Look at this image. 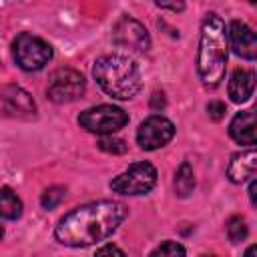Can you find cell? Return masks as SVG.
Listing matches in <instances>:
<instances>
[{
    "instance_id": "obj_1",
    "label": "cell",
    "mask_w": 257,
    "mask_h": 257,
    "mask_svg": "<svg viewBox=\"0 0 257 257\" xmlns=\"http://www.w3.org/2000/svg\"><path fill=\"white\" fill-rule=\"evenodd\" d=\"M128 209L118 201H94L66 213L56 229L54 237L66 247H88L108 239L124 221Z\"/></svg>"
},
{
    "instance_id": "obj_2",
    "label": "cell",
    "mask_w": 257,
    "mask_h": 257,
    "mask_svg": "<svg viewBox=\"0 0 257 257\" xmlns=\"http://www.w3.org/2000/svg\"><path fill=\"white\" fill-rule=\"evenodd\" d=\"M227 28L219 14L209 12L201 26L199 38V54H197V70L199 78L207 88H215L221 84L227 68Z\"/></svg>"
},
{
    "instance_id": "obj_3",
    "label": "cell",
    "mask_w": 257,
    "mask_h": 257,
    "mask_svg": "<svg viewBox=\"0 0 257 257\" xmlns=\"http://www.w3.org/2000/svg\"><path fill=\"white\" fill-rule=\"evenodd\" d=\"M92 74L98 86L112 98L128 100L141 90L139 66L122 54H104L94 62Z\"/></svg>"
},
{
    "instance_id": "obj_4",
    "label": "cell",
    "mask_w": 257,
    "mask_h": 257,
    "mask_svg": "<svg viewBox=\"0 0 257 257\" xmlns=\"http://www.w3.org/2000/svg\"><path fill=\"white\" fill-rule=\"evenodd\" d=\"M12 52H14V60L16 64L26 70H40L44 68L50 58H52V48L46 40H42L40 36H34L30 32H20L14 42H12Z\"/></svg>"
},
{
    "instance_id": "obj_5",
    "label": "cell",
    "mask_w": 257,
    "mask_h": 257,
    "mask_svg": "<svg viewBox=\"0 0 257 257\" xmlns=\"http://www.w3.org/2000/svg\"><path fill=\"white\" fill-rule=\"evenodd\" d=\"M157 183V169L147 163H133L126 171L110 181V189L120 195H147Z\"/></svg>"
},
{
    "instance_id": "obj_6",
    "label": "cell",
    "mask_w": 257,
    "mask_h": 257,
    "mask_svg": "<svg viewBox=\"0 0 257 257\" xmlns=\"http://www.w3.org/2000/svg\"><path fill=\"white\" fill-rule=\"evenodd\" d=\"M126 122H128V114L122 108L112 104L86 108L78 116V124L88 133H96V135H112L118 128H122Z\"/></svg>"
},
{
    "instance_id": "obj_7",
    "label": "cell",
    "mask_w": 257,
    "mask_h": 257,
    "mask_svg": "<svg viewBox=\"0 0 257 257\" xmlns=\"http://www.w3.org/2000/svg\"><path fill=\"white\" fill-rule=\"evenodd\" d=\"M84 88H86V82L78 70L58 68L56 72H52V76L48 80L46 94L56 104H68V102L78 100L84 94Z\"/></svg>"
},
{
    "instance_id": "obj_8",
    "label": "cell",
    "mask_w": 257,
    "mask_h": 257,
    "mask_svg": "<svg viewBox=\"0 0 257 257\" xmlns=\"http://www.w3.org/2000/svg\"><path fill=\"white\" fill-rule=\"evenodd\" d=\"M173 135H175V124L161 114H153L139 124L137 143L145 151H155L159 147H165L173 139Z\"/></svg>"
},
{
    "instance_id": "obj_9",
    "label": "cell",
    "mask_w": 257,
    "mask_h": 257,
    "mask_svg": "<svg viewBox=\"0 0 257 257\" xmlns=\"http://www.w3.org/2000/svg\"><path fill=\"white\" fill-rule=\"evenodd\" d=\"M112 40L116 46L120 48H128V50H135V52H143L151 46V38H149V32L147 28L131 18V16H122L114 28H112Z\"/></svg>"
},
{
    "instance_id": "obj_10",
    "label": "cell",
    "mask_w": 257,
    "mask_h": 257,
    "mask_svg": "<svg viewBox=\"0 0 257 257\" xmlns=\"http://www.w3.org/2000/svg\"><path fill=\"white\" fill-rule=\"evenodd\" d=\"M0 102H2L4 112L14 118H30L36 112V104L32 96L16 84H6L0 90Z\"/></svg>"
},
{
    "instance_id": "obj_11",
    "label": "cell",
    "mask_w": 257,
    "mask_h": 257,
    "mask_svg": "<svg viewBox=\"0 0 257 257\" xmlns=\"http://www.w3.org/2000/svg\"><path fill=\"white\" fill-rule=\"evenodd\" d=\"M227 42L233 48V52L241 58L255 60L257 58V38L251 26H247L241 20H233L227 30Z\"/></svg>"
},
{
    "instance_id": "obj_12",
    "label": "cell",
    "mask_w": 257,
    "mask_h": 257,
    "mask_svg": "<svg viewBox=\"0 0 257 257\" xmlns=\"http://www.w3.org/2000/svg\"><path fill=\"white\" fill-rule=\"evenodd\" d=\"M255 165H257V153L253 147H249L247 151H239L231 157L229 167H227V175L231 179V183H245L249 179L255 177Z\"/></svg>"
},
{
    "instance_id": "obj_13",
    "label": "cell",
    "mask_w": 257,
    "mask_h": 257,
    "mask_svg": "<svg viewBox=\"0 0 257 257\" xmlns=\"http://www.w3.org/2000/svg\"><path fill=\"white\" fill-rule=\"evenodd\" d=\"M253 90H255V74H253V70L237 68L231 74V80H229V96H231V100L237 102V104L247 102L253 96Z\"/></svg>"
},
{
    "instance_id": "obj_14",
    "label": "cell",
    "mask_w": 257,
    "mask_h": 257,
    "mask_svg": "<svg viewBox=\"0 0 257 257\" xmlns=\"http://www.w3.org/2000/svg\"><path fill=\"white\" fill-rule=\"evenodd\" d=\"M229 135L239 145L253 147L255 145V114L253 110H241L229 124Z\"/></svg>"
},
{
    "instance_id": "obj_15",
    "label": "cell",
    "mask_w": 257,
    "mask_h": 257,
    "mask_svg": "<svg viewBox=\"0 0 257 257\" xmlns=\"http://www.w3.org/2000/svg\"><path fill=\"white\" fill-rule=\"evenodd\" d=\"M173 187H175V193L179 197H189L193 193V189H195V173H193L191 163H187V161L181 163V167L175 173Z\"/></svg>"
},
{
    "instance_id": "obj_16",
    "label": "cell",
    "mask_w": 257,
    "mask_h": 257,
    "mask_svg": "<svg viewBox=\"0 0 257 257\" xmlns=\"http://www.w3.org/2000/svg\"><path fill=\"white\" fill-rule=\"evenodd\" d=\"M20 215H22V201L16 197V193L10 187L0 189V217L14 221Z\"/></svg>"
},
{
    "instance_id": "obj_17",
    "label": "cell",
    "mask_w": 257,
    "mask_h": 257,
    "mask_svg": "<svg viewBox=\"0 0 257 257\" xmlns=\"http://www.w3.org/2000/svg\"><path fill=\"white\" fill-rule=\"evenodd\" d=\"M249 229H247V223L243 217H231L229 223H227V235H229V241L231 243H241L245 241Z\"/></svg>"
},
{
    "instance_id": "obj_18",
    "label": "cell",
    "mask_w": 257,
    "mask_h": 257,
    "mask_svg": "<svg viewBox=\"0 0 257 257\" xmlns=\"http://www.w3.org/2000/svg\"><path fill=\"white\" fill-rule=\"evenodd\" d=\"M64 197H66V189L64 187H50V189H46L42 193L40 205L44 209H54V207H58L64 201Z\"/></svg>"
},
{
    "instance_id": "obj_19",
    "label": "cell",
    "mask_w": 257,
    "mask_h": 257,
    "mask_svg": "<svg viewBox=\"0 0 257 257\" xmlns=\"http://www.w3.org/2000/svg\"><path fill=\"white\" fill-rule=\"evenodd\" d=\"M98 149H102L104 153H112V155H122L126 153V143L118 137H112V135H104L100 141H98Z\"/></svg>"
},
{
    "instance_id": "obj_20",
    "label": "cell",
    "mask_w": 257,
    "mask_h": 257,
    "mask_svg": "<svg viewBox=\"0 0 257 257\" xmlns=\"http://www.w3.org/2000/svg\"><path fill=\"white\" fill-rule=\"evenodd\" d=\"M185 253H187L185 247L179 245V243H175V241H165L163 245H159L157 249L151 251L153 257H155V255H185Z\"/></svg>"
},
{
    "instance_id": "obj_21",
    "label": "cell",
    "mask_w": 257,
    "mask_h": 257,
    "mask_svg": "<svg viewBox=\"0 0 257 257\" xmlns=\"http://www.w3.org/2000/svg\"><path fill=\"white\" fill-rule=\"evenodd\" d=\"M207 112H209V116H211L213 120H221V118L225 116L227 108H225V104H223L221 100H213V102L207 104Z\"/></svg>"
},
{
    "instance_id": "obj_22",
    "label": "cell",
    "mask_w": 257,
    "mask_h": 257,
    "mask_svg": "<svg viewBox=\"0 0 257 257\" xmlns=\"http://www.w3.org/2000/svg\"><path fill=\"white\" fill-rule=\"evenodd\" d=\"M155 2H157V6L173 10V12H181L185 8V0H155Z\"/></svg>"
},
{
    "instance_id": "obj_23",
    "label": "cell",
    "mask_w": 257,
    "mask_h": 257,
    "mask_svg": "<svg viewBox=\"0 0 257 257\" xmlns=\"http://www.w3.org/2000/svg\"><path fill=\"white\" fill-rule=\"evenodd\" d=\"M106 253H116V255H124V251L116 245H104L100 249H96V255H106Z\"/></svg>"
},
{
    "instance_id": "obj_24",
    "label": "cell",
    "mask_w": 257,
    "mask_h": 257,
    "mask_svg": "<svg viewBox=\"0 0 257 257\" xmlns=\"http://www.w3.org/2000/svg\"><path fill=\"white\" fill-rule=\"evenodd\" d=\"M255 191H257V183L251 179V185H249V197H251V203L257 205V199H255Z\"/></svg>"
},
{
    "instance_id": "obj_25",
    "label": "cell",
    "mask_w": 257,
    "mask_h": 257,
    "mask_svg": "<svg viewBox=\"0 0 257 257\" xmlns=\"http://www.w3.org/2000/svg\"><path fill=\"white\" fill-rule=\"evenodd\" d=\"M2 235H4V231H2V225H0V239H2Z\"/></svg>"
},
{
    "instance_id": "obj_26",
    "label": "cell",
    "mask_w": 257,
    "mask_h": 257,
    "mask_svg": "<svg viewBox=\"0 0 257 257\" xmlns=\"http://www.w3.org/2000/svg\"><path fill=\"white\" fill-rule=\"evenodd\" d=\"M251 2H255V0H251Z\"/></svg>"
}]
</instances>
